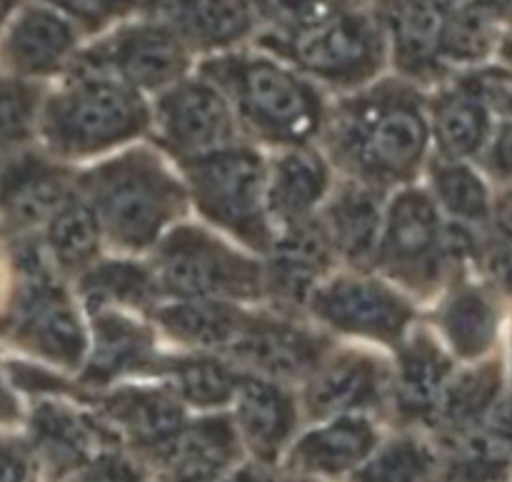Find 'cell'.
<instances>
[{"instance_id":"6da1fadb","label":"cell","mask_w":512,"mask_h":482,"mask_svg":"<svg viewBox=\"0 0 512 482\" xmlns=\"http://www.w3.org/2000/svg\"><path fill=\"white\" fill-rule=\"evenodd\" d=\"M428 138L423 100L403 80H383L325 115V145L333 160L370 188L413 178Z\"/></svg>"},{"instance_id":"7a4b0ae2","label":"cell","mask_w":512,"mask_h":482,"mask_svg":"<svg viewBox=\"0 0 512 482\" xmlns=\"http://www.w3.org/2000/svg\"><path fill=\"white\" fill-rule=\"evenodd\" d=\"M200 78L213 83L250 133L268 143L300 148L325 123L318 88L270 55H213L200 65Z\"/></svg>"},{"instance_id":"3957f363","label":"cell","mask_w":512,"mask_h":482,"mask_svg":"<svg viewBox=\"0 0 512 482\" xmlns=\"http://www.w3.org/2000/svg\"><path fill=\"white\" fill-rule=\"evenodd\" d=\"M83 190L100 228L130 250L153 245L185 203L183 185L148 150H130L98 165L83 178Z\"/></svg>"},{"instance_id":"277c9868","label":"cell","mask_w":512,"mask_h":482,"mask_svg":"<svg viewBox=\"0 0 512 482\" xmlns=\"http://www.w3.org/2000/svg\"><path fill=\"white\" fill-rule=\"evenodd\" d=\"M150 110L140 93L98 70L70 65V78L48 100L43 135L60 155H93L143 133Z\"/></svg>"},{"instance_id":"5b68a950","label":"cell","mask_w":512,"mask_h":482,"mask_svg":"<svg viewBox=\"0 0 512 482\" xmlns=\"http://www.w3.org/2000/svg\"><path fill=\"white\" fill-rule=\"evenodd\" d=\"M200 213L250 248L268 253L273 233L268 223V170L250 148H218L180 160Z\"/></svg>"},{"instance_id":"8992f818","label":"cell","mask_w":512,"mask_h":482,"mask_svg":"<svg viewBox=\"0 0 512 482\" xmlns=\"http://www.w3.org/2000/svg\"><path fill=\"white\" fill-rule=\"evenodd\" d=\"M263 48L293 63L300 73L338 88H360L383 70L388 40L373 13L348 5L293 38H263Z\"/></svg>"},{"instance_id":"52a82bcc","label":"cell","mask_w":512,"mask_h":482,"mask_svg":"<svg viewBox=\"0 0 512 482\" xmlns=\"http://www.w3.org/2000/svg\"><path fill=\"white\" fill-rule=\"evenodd\" d=\"M158 288L178 300H255L265 275L255 260L235 253L205 230L183 225L160 243L155 258Z\"/></svg>"},{"instance_id":"ba28073f","label":"cell","mask_w":512,"mask_h":482,"mask_svg":"<svg viewBox=\"0 0 512 482\" xmlns=\"http://www.w3.org/2000/svg\"><path fill=\"white\" fill-rule=\"evenodd\" d=\"M20 273L23 285L10 318L13 333L43 358L63 368H78L85 360L88 338L70 298L48 273L38 250L20 253Z\"/></svg>"},{"instance_id":"9c48e42d","label":"cell","mask_w":512,"mask_h":482,"mask_svg":"<svg viewBox=\"0 0 512 482\" xmlns=\"http://www.w3.org/2000/svg\"><path fill=\"white\" fill-rule=\"evenodd\" d=\"M70 65L108 73L135 90H168L188 73L190 50L165 25L143 18L90 45Z\"/></svg>"},{"instance_id":"30bf717a","label":"cell","mask_w":512,"mask_h":482,"mask_svg":"<svg viewBox=\"0 0 512 482\" xmlns=\"http://www.w3.org/2000/svg\"><path fill=\"white\" fill-rule=\"evenodd\" d=\"M160 140L178 160L228 148L235 113L225 95L205 78H183L163 90L155 105Z\"/></svg>"},{"instance_id":"8fae6325","label":"cell","mask_w":512,"mask_h":482,"mask_svg":"<svg viewBox=\"0 0 512 482\" xmlns=\"http://www.w3.org/2000/svg\"><path fill=\"white\" fill-rule=\"evenodd\" d=\"M443 260L438 208L423 190H403L383 220L375 263L393 278L423 288L438 278Z\"/></svg>"},{"instance_id":"7c38bea8","label":"cell","mask_w":512,"mask_h":482,"mask_svg":"<svg viewBox=\"0 0 512 482\" xmlns=\"http://www.w3.org/2000/svg\"><path fill=\"white\" fill-rule=\"evenodd\" d=\"M310 310L340 333L398 343L413 320V308L395 290L373 278H335L310 295Z\"/></svg>"},{"instance_id":"4fadbf2b","label":"cell","mask_w":512,"mask_h":482,"mask_svg":"<svg viewBox=\"0 0 512 482\" xmlns=\"http://www.w3.org/2000/svg\"><path fill=\"white\" fill-rule=\"evenodd\" d=\"M328 340L310 333L303 325H295L270 315H245L238 338L230 345L235 360L263 373L268 380L310 378L323 363Z\"/></svg>"},{"instance_id":"5bb4252c","label":"cell","mask_w":512,"mask_h":482,"mask_svg":"<svg viewBox=\"0 0 512 482\" xmlns=\"http://www.w3.org/2000/svg\"><path fill=\"white\" fill-rule=\"evenodd\" d=\"M455 5L458 0H375L373 18L400 73L408 78L440 73V38Z\"/></svg>"},{"instance_id":"9a60e30c","label":"cell","mask_w":512,"mask_h":482,"mask_svg":"<svg viewBox=\"0 0 512 482\" xmlns=\"http://www.w3.org/2000/svg\"><path fill=\"white\" fill-rule=\"evenodd\" d=\"M138 10L178 35L190 53L233 48L258 20L253 0H138Z\"/></svg>"},{"instance_id":"2e32d148","label":"cell","mask_w":512,"mask_h":482,"mask_svg":"<svg viewBox=\"0 0 512 482\" xmlns=\"http://www.w3.org/2000/svg\"><path fill=\"white\" fill-rule=\"evenodd\" d=\"M78 48L75 25L50 5H25L5 33L0 58L13 73L43 78L68 68Z\"/></svg>"},{"instance_id":"e0dca14e","label":"cell","mask_w":512,"mask_h":482,"mask_svg":"<svg viewBox=\"0 0 512 482\" xmlns=\"http://www.w3.org/2000/svg\"><path fill=\"white\" fill-rule=\"evenodd\" d=\"M270 263L265 275V288L288 305H300L310 300L323 275L333 265V245L325 235L320 220L290 225L278 240L270 245Z\"/></svg>"},{"instance_id":"ac0fdd59","label":"cell","mask_w":512,"mask_h":482,"mask_svg":"<svg viewBox=\"0 0 512 482\" xmlns=\"http://www.w3.org/2000/svg\"><path fill=\"white\" fill-rule=\"evenodd\" d=\"M70 195L68 173L35 155L15 160L0 175V213L18 230L48 223Z\"/></svg>"},{"instance_id":"d6986e66","label":"cell","mask_w":512,"mask_h":482,"mask_svg":"<svg viewBox=\"0 0 512 482\" xmlns=\"http://www.w3.org/2000/svg\"><path fill=\"white\" fill-rule=\"evenodd\" d=\"M388 370L363 353H343L323 358L308 380V408L313 415H340L378 403Z\"/></svg>"},{"instance_id":"ffe728a7","label":"cell","mask_w":512,"mask_h":482,"mask_svg":"<svg viewBox=\"0 0 512 482\" xmlns=\"http://www.w3.org/2000/svg\"><path fill=\"white\" fill-rule=\"evenodd\" d=\"M93 315V353L83 370L88 385H108L120 375L153 373L160 370L150 330L113 310H98Z\"/></svg>"},{"instance_id":"44dd1931","label":"cell","mask_w":512,"mask_h":482,"mask_svg":"<svg viewBox=\"0 0 512 482\" xmlns=\"http://www.w3.org/2000/svg\"><path fill=\"white\" fill-rule=\"evenodd\" d=\"M383 220L378 188L355 180L333 195L320 225L335 253L345 255L353 263H368V260H375V253H378Z\"/></svg>"},{"instance_id":"7402d4cb","label":"cell","mask_w":512,"mask_h":482,"mask_svg":"<svg viewBox=\"0 0 512 482\" xmlns=\"http://www.w3.org/2000/svg\"><path fill=\"white\" fill-rule=\"evenodd\" d=\"M330 188V170L318 153L290 150L273 165L265 188V205L283 228L305 223L323 203Z\"/></svg>"},{"instance_id":"603a6c76","label":"cell","mask_w":512,"mask_h":482,"mask_svg":"<svg viewBox=\"0 0 512 482\" xmlns=\"http://www.w3.org/2000/svg\"><path fill=\"white\" fill-rule=\"evenodd\" d=\"M495 85L488 78L463 80L458 88L440 95L433 105L435 138L440 150L450 158H465L480 150L490 128L488 105L485 95H490Z\"/></svg>"},{"instance_id":"cb8c5ba5","label":"cell","mask_w":512,"mask_h":482,"mask_svg":"<svg viewBox=\"0 0 512 482\" xmlns=\"http://www.w3.org/2000/svg\"><path fill=\"white\" fill-rule=\"evenodd\" d=\"M238 423L263 455H273L295 425V403L288 390L268 378H243L235 393Z\"/></svg>"},{"instance_id":"d4e9b609","label":"cell","mask_w":512,"mask_h":482,"mask_svg":"<svg viewBox=\"0 0 512 482\" xmlns=\"http://www.w3.org/2000/svg\"><path fill=\"white\" fill-rule=\"evenodd\" d=\"M163 450V482H213L233 458V430L225 420H205L180 430Z\"/></svg>"},{"instance_id":"484cf974","label":"cell","mask_w":512,"mask_h":482,"mask_svg":"<svg viewBox=\"0 0 512 482\" xmlns=\"http://www.w3.org/2000/svg\"><path fill=\"white\" fill-rule=\"evenodd\" d=\"M450 363L443 350L425 335L410 340L398 358L395 370V400L398 410L408 418L435 415L438 400L448 383Z\"/></svg>"},{"instance_id":"4316f807","label":"cell","mask_w":512,"mask_h":482,"mask_svg":"<svg viewBox=\"0 0 512 482\" xmlns=\"http://www.w3.org/2000/svg\"><path fill=\"white\" fill-rule=\"evenodd\" d=\"M245 313L220 300H175L158 310V323L178 343L200 350L230 348L243 328Z\"/></svg>"},{"instance_id":"83f0119b","label":"cell","mask_w":512,"mask_h":482,"mask_svg":"<svg viewBox=\"0 0 512 482\" xmlns=\"http://www.w3.org/2000/svg\"><path fill=\"white\" fill-rule=\"evenodd\" d=\"M105 413L140 443L165 448L183 430V408L163 390H120L105 398Z\"/></svg>"},{"instance_id":"f1b7e54d","label":"cell","mask_w":512,"mask_h":482,"mask_svg":"<svg viewBox=\"0 0 512 482\" xmlns=\"http://www.w3.org/2000/svg\"><path fill=\"white\" fill-rule=\"evenodd\" d=\"M503 10L485 0H458L440 38V65L478 63L498 40Z\"/></svg>"},{"instance_id":"f546056e","label":"cell","mask_w":512,"mask_h":482,"mask_svg":"<svg viewBox=\"0 0 512 482\" xmlns=\"http://www.w3.org/2000/svg\"><path fill=\"white\" fill-rule=\"evenodd\" d=\"M158 280L143 265L128 260H110L95 265L80 280V293L88 303L90 313L108 310L110 305H130L148 308L158 298Z\"/></svg>"},{"instance_id":"4dcf8cb0","label":"cell","mask_w":512,"mask_h":482,"mask_svg":"<svg viewBox=\"0 0 512 482\" xmlns=\"http://www.w3.org/2000/svg\"><path fill=\"white\" fill-rule=\"evenodd\" d=\"M373 428L363 418H340L338 423L310 433L298 445V460L320 473H343L370 453Z\"/></svg>"},{"instance_id":"1f68e13d","label":"cell","mask_w":512,"mask_h":482,"mask_svg":"<svg viewBox=\"0 0 512 482\" xmlns=\"http://www.w3.org/2000/svg\"><path fill=\"white\" fill-rule=\"evenodd\" d=\"M160 370L173 378L175 390L188 403L200 408H215L235 398L240 375L225 360L215 355H190L178 360H160Z\"/></svg>"},{"instance_id":"d6a6232c","label":"cell","mask_w":512,"mask_h":482,"mask_svg":"<svg viewBox=\"0 0 512 482\" xmlns=\"http://www.w3.org/2000/svg\"><path fill=\"white\" fill-rule=\"evenodd\" d=\"M100 220L93 205L70 195L48 220V248L60 268L78 270L95 258L100 243Z\"/></svg>"},{"instance_id":"836d02e7","label":"cell","mask_w":512,"mask_h":482,"mask_svg":"<svg viewBox=\"0 0 512 482\" xmlns=\"http://www.w3.org/2000/svg\"><path fill=\"white\" fill-rule=\"evenodd\" d=\"M443 330L450 345L463 358H478L493 345L498 330V315L493 305L478 290H460L445 303Z\"/></svg>"},{"instance_id":"e575fe53","label":"cell","mask_w":512,"mask_h":482,"mask_svg":"<svg viewBox=\"0 0 512 482\" xmlns=\"http://www.w3.org/2000/svg\"><path fill=\"white\" fill-rule=\"evenodd\" d=\"M498 388L500 373L495 365L468 370L445 383L438 408H435V418L443 420L450 428H463V425L478 420L493 405Z\"/></svg>"},{"instance_id":"d590c367","label":"cell","mask_w":512,"mask_h":482,"mask_svg":"<svg viewBox=\"0 0 512 482\" xmlns=\"http://www.w3.org/2000/svg\"><path fill=\"white\" fill-rule=\"evenodd\" d=\"M33 428L45 453L58 463H80L93 445V428L88 420L53 403L40 405Z\"/></svg>"},{"instance_id":"8d00e7d4","label":"cell","mask_w":512,"mask_h":482,"mask_svg":"<svg viewBox=\"0 0 512 482\" xmlns=\"http://www.w3.org/2000/svg\"><path fill=\"white\" fill-rule=\"evenodd\" d=\"M438 198L453 215L465 220H483L488 215V190L483 180L458 163H440L433 168Z\"/></svg>"},{"instance_id":"74e56055","label":"cell","mask_w":512,"mask_h":482,"mask_svg":"<svg viewBox=\"0 0 512 482\" xmlns=\"http://www.w3.org/2000/svg\"><path fill=\"white\" fill-rule=\"evenodd\" d=\"M38 90L23 80H0V148L18 145L33 133Z\"/></svg>"},{"instance_id":"f35d334b","label":"cell","mask_w":512,"mask_h":482,"mask_svg":"<svg viewBox=\"0 0 512 482\" xmlns=\"http://www.w3.org/2000/svg\"><path fill=\"white\" fill-rule=\"evenodd\" d=\"M430 470V455L415 443H395L385 448L368 468L363 482H420Z\"/></svg>"},{"instance_id":"ab89813d","label":"cell","mask_w":512,"mask_h":482,"mask_svg":"<svg viewBox=\"0 0 512 482\" xmlns=\"http://www.w3.org/2000/svg\"><path fill=\"white\" fill-rule=\"evenodd\" d=\"M48 5L88 33H98L113 20L138 10V0H48Z\"/></svg>"},{"instance_id":"60d3db41","label":"cell","mask_w":512,"mask_h":482,"mask_svg":"<svg viewBox=\"0 0 512 482\" xmlns=\"http://www.w3.org/2000/svg\"><path fill=\"white\" fill-rule=\"evenodd\" d=\"M138 473L120 458H100L83 473L80 482H138Z\"/></svg>"},{"instance_id":"b9f144b4","label":"cell","mask_w":512,"mask_h":482,"mask_svg":"<svg viewBox=\"0 0 512 482\" xmlns=\"http://www.w3.org/2000/svg\"><path fill=\"white\" fill-rule=\"evenodd\" d=\"M493 163L500 173L512 175V123L500 128V135L493 148Z\"/></svg>"},{"instance_id":"7bdbcfd3","label":"cell","mask_w":512,"mask_h":482,"mask_svg":"<svg viewBox=\"0 0 512 482\" xmlns=\"http://www.w3.org/2000/svg\"><path fill=\"white\" fill-rule=\"evenodd\" d=\"M490 433L500 435L503 440L512 443V398L503 400L500 405H495L493 413H490Z\"/></svg>"},{"instance_id":"ee69618b","label":"cell","mask_w":512,"mask_h":482,"mask_svg":"<svg viewBox=\"0 0 512 482\" xmlns=\"http://www.w3.org/2000/svg\"><path fill=\"white\" fill-rule=\"evenodd\" d=\"M0 482H23V465L5 448H0Z\"/></svg>"},{"instance_id":"f6af8a7d","label":"cell","mask_w":512,"mask_h":482,"mask_svg":"<svg viewBox=\"0 0 512 482\" xmlns=\"http://www.w3.org/2000/svg\"><path fill=\"white\" fill-rule=\"evenodd\" d=\"M490 265H493L495 275H500L503 280H508L512 285V253L505 248H498L493 250V255H490Z\"/></svg>"},{"instance_id":"bcb514c9","label":"cell","mask_w":512,"mask_h":482,"mask_svg":"<svg viewBox=\"0 0 512 482\" xmlns=\"http://www.w3.org/2000/svg\"><path fill=\"white\" fill-rule=\"evenodd\" d=\"M498 225L505 235L512 240V193L503 195L498 203Z\"/></svg>"},{"instance_id":"7dc6e473","label":"cell","mask_w":512,"mask_h":482,"mask_svg":"<svg viewBox=\"0 0 512 482\" xmlns=\"http://www.w3.org/2000/svg\"><path fill=\"white\" fill-rule=\"evenodd\" d=\"M15 418H18V403H15V398L8 393L3 380H0V420H15Z\"/></svg>"},{"instance_id":"c3c4849f","label":"cell","mask_w":512,"mask_h":482,"mask_svg":"<svg viewBox=\"0 0 512 482\" xmlns=\"http://www.w3.org/2000/svg\"><path fill=\"white\" fill-rule=\"evenodd\" d=\"M503 58L508 60V63H512V23H510L508 33L503 35Z\"/></svg>"},{"instance_id":"681fc988","label":"cell","mask_w":512,"mask_h":482,"mask_svg":"<svg viewBox=\"0 0 512 482\" xmlns=\"http://www.w3.org/2000/svg\"><path fill=\"white\" fill-rule=\"evenodd\" d=\"M15 5H18V0H0V23H3L5 15H8Z\"/></svg>"},{"instance_id":"f907efd6","label":"cell","mask_w":512,"mask_h":482,"mask_svg":"<svg viewBox=\"0 0 512 482\" xmlns=\"http://www.w3.org/2000/svg\"><path fill=\"white\" fill-rule=\"evenodd\" d=\"M233 482H260V480L255 478L253 473H243V475H238V478H235Z\"/></svg>"},{"instance_id":"816d5d0a","label":"cell","mask_w":512,"mask_h":482,"mask_svg":"<svg viewBox=\"0 0 512 482\" xmlns=\"http://www.w3.org/2000/svg\"><path fill=\"white\" fill-rule=\"evenodd\" d=\"M505 95H508V98H505V100H508V103H505V105H508V110L512 113V93H505Z\"/></svg>"}]
</instances>
